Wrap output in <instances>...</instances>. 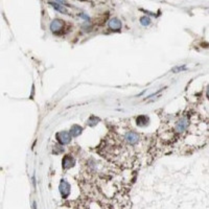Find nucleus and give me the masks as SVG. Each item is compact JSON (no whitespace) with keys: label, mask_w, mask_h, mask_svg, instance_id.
Segmentation results:
<instances>
[{"label":"nucleus","mask_w":209,"mask_h":209,"mask_svg":"<svg viewBox=\"0 0 209 209\" xmlns=\"http://www.w3.org/2000/svg\"><path fill=\"white\" fill-rule=\"evenodd\" d=\"M140 23L142 24V25L146 26V25H148V24L151 23V20H150L148 17H142V18L140 19Z\"/></svg>","instance_id":"9d476101"},{"label":"nucleus","mask_w":209,"mask_h":209,"mask_svg":"<svg viewBox=\"0 0 209 209\" xmlns=\"http://www.w3.org/2000/svg\"><path fill=\"white\" fill-rule=\"evenodd\" d=\"M126 140L130 144H136L139 141V135L136 132L130 131L126 134Z\"/></svg>","instance_id":"20e7f679"},{"label":"nucleus","mask_w":209,"mask_h":209,"mask_svg":"<svg viewBox=\"0 0 209 209\" xmlns=\"http://www.w3.org/2000/svg\"><path fill=\"white\" fill-rule=\"evenodd\" d=\"M188 123H189V119L186 116H182L175 124V132L177 134H182L183 132L186 131L188 127Z\"/></svg>","instance_id":"f257e3e1"},{"label":"nucleus","mask_w":209,"mask_h":209,"mask_svg":"<svg viewBox=\"0 0 209 209\" xmlns=\"http://www.w3.org/2000/svg\"><path fill=\"white\" fill-rule=\"evenodd\" d=\"M81 133H82V128H81V127L78 126V124H74V126L71 127L70 133H69V134H70L72 137H78Z\"/></svg>","instance_id":"6e6552de"},{"label":"nucleus","mask_w":209,"mask_h":209,"mask_svg":"<svg viewBox=\"0 0 209 209\" xmlns=\"http://www.w3.org/2000/svg\"><path fill=\"white\" fill-rule=\"evenodd\" d=\"M74 165V159L70 155H66L63 159V168L64 170H68Z\"/></svg>","instance_id":"39448f33"},{"label":"nucleus","mask_w":209,"mask_h":209,"mask_svg":"<svg viewBox=\"0 0 209 209\" xmlns=\"http://www.w3.org/2000/svg\"><path fill=\"white\" fill-rule=\"evenodd\" d=\"M56 1H58V2H60V3H62L64 6V4H66V2L64 1V0H56Z\"/></svg>","instance_id":"9b49d317"},{"label":"nucleus","mask_w":209,"mask_h":209,"mask_svg":"<svg viewBox=\"0 0 209 209\" xmlns=\"http://www.w3.org/2000/svg\"><path fill=\"white\" fill-rule=\"evenodd\" d=\"M109 26L114 31H118V29L121 28V22L117 18H113L109 21Z\"/></svg>","instance_id":"0eeeda50"},{"label":"nucleus","mask_w":209,"mask_h":209,"mask_svg":"<svg viewBox=\"0 0 209 209\" xmlns=\"http://www.w3.org/2000/svg\"><path fill=\"white\" fill-rule=\"evenodd\" d=\"M60 193L63 198H67L70 193V184L66 180H62L60 183Z\"/></svg>","instance_id":"f03ea898"},{"label":"nucleus","mask_w":209,"mask_h":209,"mask_svg":"<svg viewBox=\"0 0 209 209\" xmlns=\"http://www.w3.org/2000/svg\"><path fill=\"white\" fill-rule=\"evenodd\" d=\"M62 27H63V23H62L61 20L59 19H54L53 21L50 23V29L52 31H59L60 29H62Z\"/></svg>","instance_id":"423d86ee"},{"label":"nucleus","mask_w":209,"mask_h":209,"mask_svg":"<svg viewBox=\"0 0 209 209\" xmlns=\"http://www.w3.org/2000/svg\"><path fill=\"white\" fill-rule=\"evenodd\" d=\"M57 138H58V140L60 141L61 144H68L71 140V135L68 132L63 131V132H60L58 135H57Z\"/></svg>","instance_id":"7ed1b4c3"},{"label":"nucleus","mask_w":209,"mask_h":209,"mask_svg":"<svg viewBox=\"0 0 209 209\" xmlns=\"http://www.w3.org/2000/svg\"><path fill=\"white\" fill-rule=\"evenodd\" d=\"M50 4H51V6L53 7L54 9H57V11L61 12V13H63V14H67V13H68L67 9L63 6V4H59L58 2H51Z\"/></svg>","instance_id":"1a4fd4ad"}]
</instances>
